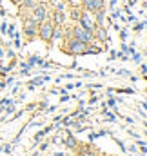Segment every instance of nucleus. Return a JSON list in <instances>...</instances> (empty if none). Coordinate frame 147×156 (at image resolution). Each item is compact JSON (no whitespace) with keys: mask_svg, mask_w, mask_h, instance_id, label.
Returning a JSON list of instances; mask_svg holds the SVG:
<instances>
[{"mask_svg":"<svg viewBox=\"0 0 147 156\" xmlns=\"http://www.w3.org/2000/svg\"><path fill=\"white\" fill-rule=\"evenodd\" d=\"M11 102H13V100H11V98H4V100H2V102H0V104H2V107H5V105H9V104H11Z\"/></svg>","mask_w":147,"mask_h":156,"instance_id":"nucleus-27","label":"nucleus"},{"mask_svg":"<svg viewBox=\"0 0 147 156\" xmlns=\"http://www.w3.org/2000/svg\"><path fill=\"white\" fill-rule=\"evenodd\" d=\"M114 142H116V145H118V147H120V149H122V151H124V153H125V151H127V147H125V144H124V142H122V140H120V138H114Z\"/></svg>","mask_w":147,"mask_h":156,"instance_id":"nucleus-17","label":"nucleus"},{"mask_svg":"<svg viewBox=\"0 0 147 156\" xmlns=\"http://www.w3.org/2000/svg\"><path fill=\"white\" fill-rule=\"evenodd\" d=\"M73 87H74V83H67V87H66V91H71Z\"/></svg>","mask_w":147,"mask_h":156,"instance_id":"nucleus-42","label":"nucleus"},{"mask_svg":"<svg viewBox=\"0 0 147 156\" xmlns=\"http://www.w3.org/2000/svg\"><path fill=\"white\" fill-rule=\"evenodd\" d=\"M91 89H102V83H93V85H89Z\"/></svg>","mask_w":147,"mask_h":156,"instance_id":"nucleus-37","label":"nucleus"},{"mask_svg":"<svg viewBox=\"0 0 147 156\" xmlns=\"http://www.w3.org/2000/svg\"><path fill=\"white\" fill-rule=\"evenodd\" d=\"M144 125H145V129H147V122H144Z\"/></svg>","mask_w":147,"mask_h":156,"instance_id":"nucleus-45","label":"nucleus"},{"mask_svg":"<svg viewBox=\"0 0 147 156\" xmlns=\"http://www.w3.org/2000/svg\"><path fill=\"white\" fill-rule=\"evenodd\" d=\"M89 140H91V142L98 140V134H96V133H89Z\"/></svg>","mask_w":147,"mask_h":156,"instance_id":"nucleus-32","label":"nucleus"},{"mask_svg":"<svg viewBox=\"0 0 147 156\" xmlns=\"http://www.w3.org/2000/svg\"><path fill=\"white\" fill-rule=\"evenodd\" d=\"M13 82H15V80H13V78H7V80H5V85H11V83H13Z\"/></svg>","mask_w":147,"mask_h":156,"instance_id":"nucleus-41","label":"nucleus"},{"mask_svg":"<svg viewBox=\"0 0 147 156\" xmlns=\"http://www.w3.org/2000/svg\"><path fill=\"white\" fill-rule=\"evenodd\" d=\"M44 136H45V131H38L37 134H35V138H33V140H35V142H33V145H38V144L42 142V138H44Z\"/></svg>","mask_w":147,"mask_h":156,"instance_id":"nucleus-12","label":"nucleus"},{"mask_svg":"<svg viewBox=\"0 0 147 156\" xmlns=\"http://www.w3.org/2000/svg\"><path fill=\"white\" fill-rule=\"evenodd\" d=\"M78 24L84 29H87V31H95V27H96V22L93 18V13H89V11H82V15L78 18Z\"/></svg>","mask_w":147,"mask_h":156,"instance_id":"nucleus-4","label":"nucleus"},{"mask_svg":"<svg viewBox=\"0 0 147 156\" xmlns=\"http://www.w3.org/2000/svg\"><path fill=\"white\" fill-rule=\"evenodd\" d=\"M5 35H9V38H13V37H15V24H9V27H7Z\"/></svg>","mask_w":147,"mask_h":156,"instance_id":"nucleus-16","label":"nucleus"},{"mask_svg":"<svg viewBox=\"0 0 147 156\" xmlns=\"http://www.w3.org/2000/svg\"><path fill=\"white\" fill-rule=\"evenodd\" d=\"M127 133H129V134H131V136H133V138H140V134H138V133H134V131H131V129H129V131H127Z\"/></svg>","mask_w":147,"mask_h":156,"instance_id":"nucleus-34","label":"nucleus"},{"mask_svg":"<svg viewBox=\"0 0 147 156\" xmlns=\"http://www.w3.org/2000/svg\"><path fill=\"white\" fill-rule=\"evenodd\" d=\"M96 102H98V96H96V94H95V96H93V98H91V100H89V104H91V105H93V104H96Z\"/></svg>","mask_w":147,"mask_h":156,"instance_id":"nucleus-38","label":"nucleus"},{"mask_svg":"<svg viewBox=\"0 0 147 156\" xmlns=\"http://www.w3.org/2000/svg\"><path fill=\"white\" fill-rule=\"evenodd\" d=\"M64 49H67L71 55H85L87 44H84V42H80V40L69 37V38H66V45H64Z\"/></svg>","mask_w":147,"mask_h":156,"instance_id":"nucleus-2","label":"nucleus"},{"mask_svg":"<svg viewBox=\"0 0 147 156\" xmlns=\"http://www.w3.org/2000/svg\"><path fill=\"white\" fill-rule=\"evenodd\" d=\"M53 24L55 26H64V22H66V15H64V9H55V13H53Z\"/></svg>","mask_w":147,"mask_h":156,"instance_id":"nucleus-8","label":"nucleus"},{"mask_svg":"<svg viewBox=\"0 0 147 156\" xmlns=\"http://www.w3.org/2000/svg\"><path fill=\"white\" fill-rule=\"evenodd\" d=\"M109 5L111 7H114V5H116V0H109Z\"/></svg>","mask_w":147,"mask_h":156,"instance_id":"nucleus-43","label":"nucleus"},{"mask_svg":"<svg viewBox=\"0 0 147 156\" xmlns=\"http://www.w3.org/2000/svg\"><path fill=\"white\" fill-rule=\"evenodd\" d=\"M64 145H66L67 149H78V142L74 140V136L71 133H67V138L64 140Z\"/></svg>","mask_w":147,"mask_h":156,"instance_id":"nucleus-10","label":"nucleus"},{"mask_svg":"<svg viewBox=\"0 0 147 156\" xmlns=\"http://www.w3.org/2000/svg\"><path fill=\"white\" fill-rule=\"evenodd\" d=\"M13 2H16V0H13Z\"/></svg>","mask_w":147,"mask_h":156,"instance_id":"nucleus-46","label":"nucleus"},{"mask_svg":"<svg viewBox=\"0 0 147 156\" xmlns=\"http://www.w3.org/2000/svg\"><path fill=\"white\" fill-rule=\"evenodd\" d=\"M122 118H124V120H125V122H127L129 125H133V123H134V120H133L131 116H122Z\"/></svg>","mask_w":147,"mask_h":156,"instance_id":"nucleus-33","label":"nucleus"},{"mask_svg":"<svg viewBox=\"0 0 147 156\" xmlns=\"http://www.w3.org/2000/svg\"><path fill=\"white\" fill-rule=\"evenodd\" d=\"M127 37H129V33H127L125 29H120V38H122L124 42H125V38H127Z\"/></svg>","mask_w":147,"mask_h":156,"instance_id":"nucleus-22","label":"nucleus"},{"mask_svg":"<svg viewBox=\"0 0 147 156\" xmlns=\"http://www.w3.org/2000/svg\"><path fill=\"white\" fill-rule=\"evenodd\" d=\"M42 83H44V76H37V78L31 80V85H35V87L37 85H42Z\"/></svg>","mask_w":147,"mask_h":156,"instance_id":"nucleus-15","label":"nucleus"},{"mask_svg":"<svg viewBox=\"0 0 147 156\" xmlns=\"http://www.w3.org/2000/svg\"><path fill=\"white\" fill-rule=\"evenodd\" d=\"M47 107H49V104H47V100H44L42 104H38V109H42V111H44V109H47Z\"/></svg>","mask_w":147,"mask_h":156,"instance_id":"nucleus-24","label":"nucleus"},{"mask_svg":"<svg viewBox=\"0 0 147 156\" xmlns=\"http://www.w3.org/2000/svg\"><path fill=\"white\" fill-rule=\"evenodd\" d=\"M69 4H71L73 7H78V5L82 4V0H69Z\"/></svg>","mask_w":147,"mask_h":156,"instance_id":"nucleus-31","label":"nucleus"},{"mask_svg":"<svg viewBox=\"0 0 147 156\" xmlns=\"http://www.w3.org/2000/svg\"><path fill=\"white\" fill-rule=\"evenodd\" d=\"M53 27H55V24H53V20H49V18H45L44 22H40L38 24V37L44 40V42H51L53 40Z\"/></svg>","mask_w":147,"mask_h":156,"instance_id":"nucleus-1","label":"nucleus"},{"mask_svg":"<svg viewBox=\"0 0 147 156\" xmlns=\"http://www.w3.org/2000/svg\"><path fill=\"white\" fill-rule=\"evenodd\" d=\"M31 11H33V13H31V18H35L38 24H40V22H44V20L47 18V5H45L44 2L35 4V7H33Z\"/></svg>","mask_w":147,"mask_h":156,"instance_id":"nucleus-5","label":"nucleus"},{"mask_svg":"<svg viewBox=\"0 0 147 156\" xmlns=\"http://www.w3.org/2000/svg\"><path fill=\"white\" fill-rule=\"evenodd\" d=\"M22 7H26V9H27V7L33 9V7H35V0H24V2H22Z\"/></svg>","mask_w":147,"mask_h":156,"instance_id":"nucleus-14","label":"nucleus"},{"mask_svg":"<svg viewBox=\"0 0 147 156\" xmlns=\"http://www.w3.org/2000/svg\"><path fill=\"white\" fill-rule=\"evenodd\" d=\"M24 33H26L27 38H31V40L35 37H38V22L35 18H27L24 22Z\"/></svg>","mask_w":147,"mask_h":156,"instance_id":"nucleus-6","label":"nucleus"},{"mask_svg":"<svg viewBox=\"0 0 147 156\" xmlns=\"http://www.w3.org/2000/svg\"><path fill=\"white\" fill-rule=\"evenodd\" d=\"M145 26H147V22H140V24L134 26V31H142V29H145Z\"/></svg>","mask_w":147,"mask_h":156,"instance_id":"nucleus-20","label":"nucleus"},{"mask_svg":"<svg viewBox=\"0 0 147 156\" xmlns=\"http://www.w3.org/2000/svg\"><path fill=\"white\" fill-rule=\"evenodd\" d=\"M93 15H95L93 18H95V22H96V26H104V20H106V7L96 9Z\"/></svg>","mask_w":147,"mask_h":156,"instance_id":"nucleus-9","label":"nucleus"},{"mask_svg":"<svg viewBox=\"0 0 147 156\" xmlns=\"http://www.w3.org/2000/svg\"><path fill=\"white\" fill-rule=\"evenodd\" d=\"M133 60H134V62H136V64H140V62H142V55H140V53H136V51H134V53H133Z\"/></svg>","mask_w":147,"mask_h":156,"instance_id":"nucleus-19","label":"nucleus"},{"mask_svg":"<svg viewBox=\"0 0 147 156\" xmlns=\"http://www.w3.org/2000/svg\"><path fill=\"white\" fill-rule=\"evenodd\" d=\"M47 147H49V144H47V142H42V144H40V153H44Z\"/></svg>","mask_w":147,"mask_h":156,"instance_id":"nucleus-28","label":"nucleus"},{"mask_svg":"<svg viewBox=\"0 0 147 156\" xmlns=\"http://www.w3.org/2000/svg\"><path fill=\"white\" fill-rule=\"evenodd\" d=\"M120 51L122 53H125V55H129V45H125V42L122 44V47H120Z\"/></svg>","mask_w":147,"mask_h":156,"instance_id":"nucleus-23","label":"nucleus"},{"mask_svg":"<svg viewBox=\"0 0 147 156\" xmlns=\"http://www.w3.org/2000/svg\"><path fill=\"white\" fill-rule=\"evenodd\" d=\"M118 75H122V76H131V73H129L127 69H120V71H118Z\"/></svg>","mask_w":147,"mask_h":156,"instance_id":"nucleus-25","label":"nucleus"},{"mask_svg":"<svg viewBox=\"0 0 147 156\" xmlns=\"http://www.w3.org/2000/svg\"><path fill=\"white\" fill-rule=\"evenodd\" d=\"M55 156H64V153H55Z\"/></svg>","mask_w":147,"mask_h":156,"instance_id":"nucleus-44","label":"nucleus"},{"mask_svg":"<svg viewBox=\"0 0 147 156\" xmlns=\"http://www.w3.org/2000/svg\"><path fill=\"white\" fill-rule=\"evenodd\" d=\"M69 33H71V37H73V38L80 40V42H84V44H91V42L95 40L93 31H87V29H84L80 24H78V26H74Z\"/></svg>","mask_w":147,"mask_h":156,"instance_id":"nucleus-3","label":"nucleus"},{"mask_svg":"<svg viewBox=\"0 0 147 156\" xmlns=\"http://www.w3.org/2000/svg\"><path fill=\"white\" fill-rule=\"evenodd\" d=\"M11 151H13V145H9V144H7V145L4 147V153H5V154H11Z\"/></svg>","mask_w":147,"mask_h":156,"instance_id":"nucleus-29","label":"nucleus"},{"mask_svg":"<svg viewBox=\"0 0 147 156\" xmlns=\"http://www.w3.org/2000/svg\"><path fill=\"white\" fill-rule=\"evenodd\" d=\"M33 109H37V104H31V105H27V111H33Z\"/></svg>","mask_w":147,"mask_h":156,"instance_id":"nucleus-40","label":"nucleus"},{"mask_svg":"<svg viewBox=\"0 0 147 156\" xmlns=\"http://www.w3.org/2000/svg\"><path fill=\"white\" fill-rule=\"evenodd\" d=\"M62 37H64L62 26H55V27H53V40H60Z\"/></svg>","mask_w":147,"mask_h":156,"instance_id":"nucleus-11","label":"nucleus"},{"mask_svg":"<svg viewBox=\"0 0 147 156\" xmlns=\"http://www.w3.org/2000/svg\"><path fill=\"white\" fill-rule=\"evenodd\" d=\"M80 15H82V9H80V7H73V9H71V18H73V20H78Z\"/></svg>","mask_w":147,"mask_h":156,"instance_id":"nucleus-13","label":"nucleus"},{"mask_svg":"<svg viewBox=\"0 0 147 156\" xmlns=\"http://www.w3.org/2000/svg\"><path fill=\"white\" fill-rule=\"evenodd\" d=\"M114 58H118V51H111L109 53V60H114Z\"/></svg>","mask_w":147,"mask_h":156,"instance_id":"nucleus-30","label":"nucleus"},{"mask_svg":"<svg viewBox=\"0 0 147 156\" xmlns=\"http://www.w3.org/2000/svg\"><path fill=\"white\" fill-rule=\"evenodd\" d=\"M5 31H7V22H2V24H0V33L5 35Z\"/></svg>","mask_w":147,"mask_h":156,"instance_id":"nucleus-21","label":"nucleus"},{"mask_svg":"<svg viewBox=\"0 0 147 156\" xmlns=\"http://www.w3.org/2000/svg\"><path fill=\"white\" fill-rule=\"evenodd\" d=\"M53 120H55V122H56V123H60V122H62V116H60V115H56V116L53 118Z\"/></svg>","mask_w":147,"mask_h":156,"instance_id":"nucleus-39","label":"nucleus"},{"mask_svg":"<svg viewBox=\"0 0 147 156\" xmlns=\"http://www.w3.org/2000/svg\"><path fill=\"white\" fill-rule=\"evenodd\" d=\"M37 58H38V56H29L27 66H29V67H35V66H37Z\"/></svg>","mask_w":147,"mask_h":156,"instance_id":"nucleus-18","label":"nucleus"},{"mask_svg":"<svg viewBox=\"0 0 147 156\" xmlns=\"http://www.w3.org/2000/svg\"><path fill=\"white\" fill-rule=\"evenodd\" d=\"M127 151H131V153H138V147H136V145H131V147H127Z\"/></svg>","mask_w":147,"mask_h":156,"instance_id":"nucleus-36","label":"nucleus"},{"mask_svg":"<svg viewBox=\"0 0 147 156\" xmlns=\"http://www.w3.org/2000/svg\"><path fill=\"white\" fill-rule=\"evenodd\" d=\"M136 144H138L140 147H144V145H145V140H142V138H136Z\"/></svg>","mask_w":147,"mask_h":156,"instance_id":"nucleus-35","label":"nucleus"},{"mask_svg":"<svg viewBox=\"0 0 147 156\" xmlns=\"http://www.w3.org/2000/svg\"><path fill=\"white\" fill-rule=\"evenodd\" d=\"M69 98H71V96H69L67 93H64V96H60V102H62V104H64V102H69Z\"/></svg>","mask_w":147,"mask_h":156,"instance_id":"nucleus-26","label":"nucleus"},{"mask_svg":"<svg viewBox=\"0 0 147 156\" xmlns=\"http://www.w3.org/2000/svg\"><path fill=\"white\" fill-rule=\"evenodd\" d=\"M145 136H147V133H145Z\"/></svg>","mask_w":147,"mask_h":156,"instance_id":"nucleus-47","label":"nucleus"},{"mask_svg":"<svg viewBox=\"0 0 147 156\" xmlns=\"http://www.w3.org/2000/svg\"><path fill=\"white\" fill-rule=\"evenodd\" d=\"M93 35L96 37V42H107L109 40V37H107V29L104 27V26H96L95 27V31H93Z\"/></svg>","mask_w":147,"mask_h":156,"instance_id":"nucleus-7","label":"nucleus"}]
</instances>
